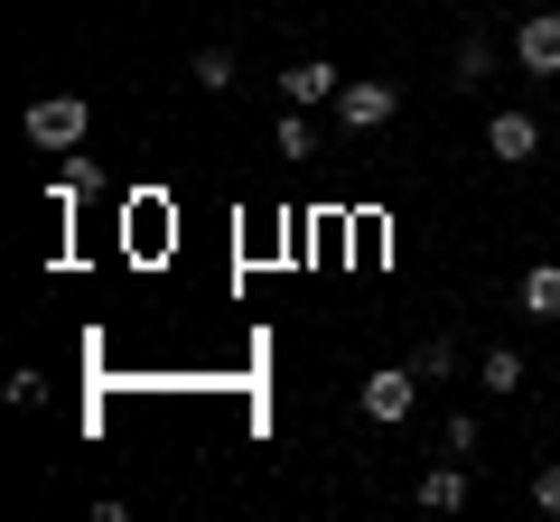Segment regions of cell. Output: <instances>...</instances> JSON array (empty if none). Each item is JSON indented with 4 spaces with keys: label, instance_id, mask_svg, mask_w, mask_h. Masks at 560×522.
<instances>
[{
    "label": "cell",
    "instance_id": "cell-14",
    "mask_svg": "<svg viewBox=\"0 0 560 522\" xmlns=\"http://www.w3.org/2000/svg\"><path fill=\"white\" fill-rule=\"evenodd\" d=\"M440 448H448V458H477V448H486V420H477V411H458V420L440 429Z\"/></svg>",
    "mask_w": 560,
    "mask_h": 522
},
{
    "label": "cell",
    "instance_id": "cell-12",
    "mask_svg": "<svg viewBox=\"0 0 560 522\" xmlns=\"http://www.w3.org/2000/svg\"><path fill=\"white\" fill-rule=\"evenodd\" d=\"M271 141H280V159H318V131H308V112H300V103H280Z\"/></svg>",
    "mask_w": 560,
    "mask_h": 522
},
{
    "label": "cell",
    "instance_id": "cell-3",
    "mask_svg": "<svg viewBox=\"0 0 560 522\" xmlns=\"http://www.w3.org/2000/svg\"><path fill=\"white\" fill-rule=\"evenodd\" d=\"M393 121H401V84H393V75H355V84L337 94V131H346V141L393 131Z\"/></svg>",
    "mask_w": 560,
    "mask_h": 522
},
{
    "label": "cell",
    "instance_id": "cell-13",
    "mask_svg": "<svg viewBox=\"0 0 560 522\" xmlns=\"http://www.w3.org/2000/svg\"><path fill=\"white\" fill-rule=\"evenodd\" d=\"M448 75H458V84H486V75H495V38H458Z\"/></svg>",
    "mask_w": 560,
    "mask_h": 522
},
{
    "label": "cell",
    "instance_id": "cell-5",
    "mask_svg": "<svg viewBox=\"0 0 560 522\" xmlns=\"http://www.w3.org/2000/svg\"><path fill=\"white\" fill-rule=\"evenodd\" d=\"M486 159H504V168H533V159H541V121L504 103V112L486 121Z\"/></svg>",
    "mask_w": 560,
    "mask_h": 522
},
{
    "label": "cell",
    "instance_id": "cell-17",
    "mask_svg": "<svg viewBox=\"0 0 560 522\" xmlns=\"http://www.w3.org/2000/svg\"><path fill=\"white\" fill-rule=\"evenodd\" d=\"M533 503H541V513H560V458L533 466Z\"/></svg>",
    "mask_w": 560,
    "mask_h": 522
},
{
    "label": "cell",
    "instance_id": "cell-11",
    "mask_svg": "<svg viewBox=\"0 0 560 522\" xmlns=\"http://www.w3.org/2000/svg\"><path fill=\"white\" fill-rule=\"evenodd\" d=\"M187 75H197L206 94H234V75H243V57H234V47H197V57H187Z\"/></svg>",
    "mask_w": 560,
    "mask_h": 522
},
{
    "label": "cell",
    "instance_id": "cell-10",
    "mask_svg": "<svg viewBox=\"0 0 560 522\" xmlns=\"http://www.w3.org/2000/svg\"><path fill=\"white\" fill-rule=\"evenodd\" d=\"M411 373H420V382H458V373H467V355H458V336H448V327H430V336L411 345Z\"/></svg>",
    "mask_w": 560,
    "mask_h": 522
},
{
    "label": "cell",
    "instance_id": "cell-2",
    "mask_svg": "<svg viewBox=\"0 0 560 522\" xmlns=\"http://www.w3.org/2000/svg\"><path fill=\"white\" fill-rule=\"evenodd\" d=\"M355 411H364L374 429H401V420L420 411V373H411V364H374V373L355 382Z\"/></svg>",
    "mask_w": 560,
    "mask_h": 522
},
{
    "label": "cell",
    "instance_id": "cell-18",
    "mask_svg": "<svg viewBox=\"0 0 560 522\" xmlns=\"http://www.w3.org/2000/svg\"><path fill=\"white\" fill-rule=\"evenodd\" d=\"M551 411H560V402H551Z\"/></svg>",
    "mask_w": 560,
    "mask_h": 522
},
{
    "label": "cell",
    "instance_id": "cell-6",
    "mask_svg": "<svg viewBox=\"0 0 560 522\" xmlns=\"http://www.w3.org/2000/svg\"><path fill=\"white\" fill-rule=\"evenodd\" d=\"M467 495H477L467 458H440V466H420V485H411V503H420V513H467Z\"/></svg>",
    "mask_w": 560,
    "mask_h": 522
},
{
    "label": "cell",
    "instance_id": "cell-15",
    "mask_svg": "<svg viewBox=\"0 0 560 522\" xmlns=\"http://www.w3.org/2000/svg\"><path fill=\"white\" fill-rule=\"evenodd\" d=\"M10 402H20V411L47 402V373H38V364H20V373H10Z\"/></svg>",
    "mask_w": 560,
    "mask_h": 522
},
{
    "label": "cell",
    "instance_id": "cell-9",
    "mask_svg": "<svg viewBox=\"0 0 560 522\" xmlns=\"http://www.w3.org/2000/svg\"><path fill=\"white\" fill-rule=\"evenodd\" d=\"M523 382H533V364H523V345H486V355H477V392H504V402H514Z\"/></svg>",
    "mask_w": 560,
    "mask_h": 522
},
{
    "label": "cell",
    "instance_id": "cell-7",
    "mask_svg": "<svg viewBox=\"0 0 560 522\" xmlns=\"http://www.w3.org/2000/svg\"><path fill=\"white\" fill-rule=\"evenodd\" d=\"M337 94H346V75H337L327 57H300V66H280V103H300V112H308V103H337Z\"/></svg>",
    "mask_w": 560,
    "mask_h": 522
},
{
    "label": "cell",
    "instance_id": "cell-16",
    "mask_svg": "<svg viewBox=\"0 0 560 522\" xmlns=\"http://www.w3.org/2000/svg\"><path fill=\"white\" fill-rule=\"evenodd\" d=\"M75 197H94V168L66 159V168H57V205H75Z\"/></svg>",
    "mask_w": 560,
    "mask_h": 522
},
{
    "label": "cell",
    "instance_id": "cell-4",
    "mask_svg": "<svg viewBox=\"0 0 560 522\" xmlns=\"http://www.w3.org/2000/svg\"><path fill=\"white\" fill-rule=\"evenodd\" d=\"M514 66L533 84H560V10H533V20L514 28Z\"/></svg>",
    "mask_w": 560,
    "mask_h": 522
},
{
    "label": "cell",
    "instance_id": "cell-8",
    "mask_svg": "<svg viewBox=\"0 0 560 522\" xmlns=\"http://www.w3.org/2000/svg\"><path fill=\"white\" fill-rule=\"evenodd\" d=\"M514 308L533 327H560V261H533V271H523L514 281Z\"/></svg>",
    "mask_w": 560,
    "mask_h": 522
},
{
    "label": "cell",
    "instance_id": "cell-1",
    "mask_svg": "<svg viewBox=\"0 0 560 522\" xmlns=\"http://www.w3.org/2000/svg\"><path fill=\"white\" fill-rule=\"evenodd\" d=\"M20 131L47 150V159H75L84 131H94V103H84V94H38V103L20 112Z\"/></svg>",
    "mask_w": 560,
    "mask_h": 522
}]
</instances>
